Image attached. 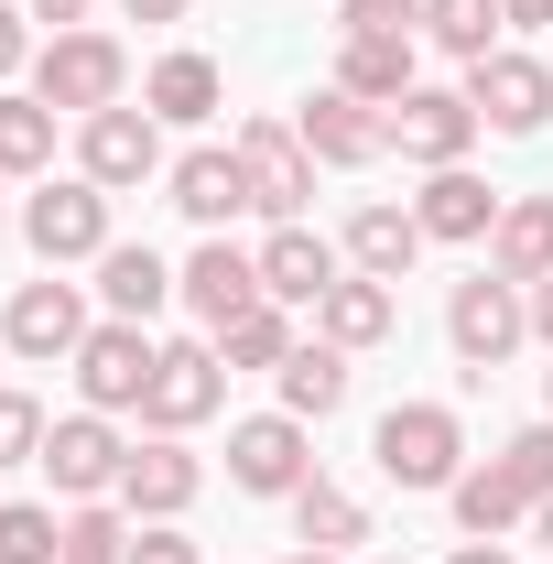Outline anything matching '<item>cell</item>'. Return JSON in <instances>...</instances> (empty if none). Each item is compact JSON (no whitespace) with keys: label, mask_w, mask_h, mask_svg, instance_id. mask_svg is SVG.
<instances>
[{"label":"cell","mask_w":553,"mask_h":564,"mask_svg":"<svg viewBox=\"0 0 553 564\" xmlns=\"http://www.w3.org/2000/svg\"><path fill=\"white\" fill-rule=\"evenodd\" d=\"M33 98L55 109V120H98V109H120L131 98V55H120V33H55L44 55H33Z\"/></svg>","instance_id":"6da1fadb"},{"label":"cell","mask_w":553,"mask_h":564,"mask_svg":"<svg viewBox=\"0 0 553 564\" xmlns=\"http://www.w3.org/2000/svg\"><path fill=\"white\" fill-rule=\"evenodd\" d=\"M369 456H380L391 489H456L467 478V423L445 413V402H391L380 434H369Z\"/></svg>","instance_id":"7a4b0ae2"},{"label":"cell","mask_w":553,"mask_h":564,"mask_svg":"<svg viewBox=\"0 0 553 564\" xmlns=\"http://www.w3.org/2000/svg\"><path fill=\"white\" fill-rule=\"evenodd\" d=\"M445 337H456V358H467V380H488L499 358H521V337H532V293L499 272H467L456 293H445Z\"/></svg>","instance_id":"3957f363"},{"label":"cell","mask_w":553,"mask_h":564,"mask_svg":"<svg viewBox=\"0 0 553 564\" xmlns=\"http://www.w3.org/2000/svg\"><path fill=\"white\" fill-rule=\"evenodd\" d=\"M22 239L44 250V272H66V261H98L109 250V185H87V174H44L33 196H22Z\"/></svg>","instance_id":"277c9868"},{"label":"cell","mask_w":553,"mask_h":564,"mask_svg":"<svg viewBox=\"0 0 553 564\" xmlns=\"http://www.w3.org/2000/svg\"><path fill=\"white\" fill-rule=\"evenodd\" d=\"M76 174L109 185V196H120V185H152V174H174V163H163V120L131 109V98L98 109V120H76Z\"/></svg>","instance_id":"5b68a950"},{"label":"cell","mask_w":553,"mask_h":564,"mask_svg":"<svg viewBox=\"0 0 553 564\" xmlns=\"http://www.w3.org/2000/svg\"><path fill=\"white\" fill-rule=\"evenodd\" d=\"M315 478V434L293 413H250V423H228V489H250V499H293Z\"/></svg>","instance_id":"8992f818"},{"label":"cell","mask_w":553,"mask_h":564,"mask_svg":"<svg viewBox=\"0 0 553 564\" xmlns=\"http://www.w3.org/2000/svg\"><path fill=\"white\" fill-rule=\"evenodd\" d=\"M380 120H391V152H402V163H423V174L467 163V152H478V131H488L478 109H467V87H413V98H391Z\"/></svg>","instance_id":"52a82bcc"},{"label":"cell","mask_w":553,"mask_h":564,"mask_svg":"<svg viewBox=\"0 0 553 564\" xmlns=\"http://www.w3.org/2000/svg\"><path fill=\"white\" fill-rule=\"evenodd\" d=\"M152 369H163V337L109 315V326H87V348H76V391H87V413H141Z\"/></svg>","instance_id":"ba28073f"},{"label":"cell","mask_w":553,"mask_h":564,"mask_svg":"<svg viewBox=\"0 0 553 564\" xmlns=\"http://www.w3.org/2000/svg\"><path fill=\"white\" fill-rule=\"evenodd\" d=\"M228 402V358L207 337H163V369H152V391H141V423L152 434H196V423Z\"/></svg>","instance_id":"9c48e42d"},{"label":"cell","mask_w":553,"mask_h":564,"mask_svg":"<svg viewBox=\"0 0 553 564\" xmlns=\"http://www.w3.org/2000/svg\"><path fill=\"white\" fill-rule=\"evenodd\" d=\"M228 152H239V174H250V207L272 217H304V196H315V152H304V131H293V120H239V141H228Z\"/></svg>","instance_id":"30bf717a"},{"label":"cell","mask_w":553,"mask_h":564,"mask_svg":"<svg viewBox=\"0 0 553 564\" xmlns=\"http://www.w3.org/2000/svg\"><path fill=\"white\" fill-rule=\"evenodd\" d=\"M467 109H478L499 141H532V131L553 120V66L499 44V55H478V66H467Z\"/></svg>","instance_id":"8fae6325"},{"label":"cell","mask_w":553,"mask_h":564,"mask_svg":"<svg viewBox=\"0 0 553 564\" xmlns=\"http://www.w3.org/2000/svg\"><path fill=\"white\" fill-rule=\"evenodd\" d=\"M33 467H44L66 499H120L131 445H120V423H109V413H66L55 434H44V456H33Z\"/></svg>","instance_id":"7c38bea8"},{"label":"cell","mask_w":553,"mask_h":564,"mask_svg":"<svg viewBox=\"0 0 553 564\" xmlns=\"http://www.w3.org/2000/svg\"><path fill=\"white\" fill-rule=\"evenodd\" d=\"M0 348L33 358V369L76 358V348H87V304H76V282H22V293H11V315H0Z\"/></svg>","instance_id":"4fadbf2b"},{"label":"cell","mask_w":553,"mask_h":564,"mask_svg":"<svg viewBox=\"0 0 553 564\" xmlns=\"http://www.w3.org/2000/svg\"><path fill=\"white\" fill-rule=\"evenodd\" d=\"M174 293H185V315H196V326L217 337L228 315H250V304H261V250H239V239L217 228L207 250H196V261L174 272Z\"/></svg>","instance_id":"5bb4252c"},{"label":"cell","mask_w":553,"mask_h":564,"mask_svg":"<svg viewBox=\"0 0 553 564\" xmlns=\"http://www.w3.org/2000/svg\"><path fill=\"white\" fill-rule=\"evenodd\" d=\"M196 489H207V467L185 456V434H152V445H131V467H120V510L131 521H185Z\"/></svg>","instance_id":"9a60e30c"},{"label":"cell","mask_w":553,"mask_h":564,"mask_svg":"<svg viewBox=\"0 0 553 564\" xmlns=\"http://www.w3.org/2000/svg\"><path fill=\"white\" fill-rule=\"evenodd\" d=\"M293 131H304L315 163H337V174H358V163H380V152H391V120H380L369 98H347V87H315Z\"/></svg>","instance_id":"2e32d148"},{"label":"cell","mask_w":553,"mask_h":564,"mask_svg":"<svg viewBox=\"0 0 553 564\" xmlns=\"http://www.w3.org/2000/svg\"><path fill=\"white\" fill-rule=\"evenodd\" d=\"M337 282H347V250L315 239L304 217H282L272 239H261V293H272V304H326Z\"/></svg>","instance_id":"e0dca14e"},{"label":"cell","mask_w":553,"mask_h":564,"mask_svg":"<svg viewBox=\"0 0 553 564\" xmlns=\"http://www.w3.org/2000/svg\"><path fill=\"white\" fill-rule=\"evenodd\" d=\"M337 250H347V272H369V282H402V272L423 261V250H434V239H423V217H413V207L369 196V207L347 217V239H337Z\"/></svg>","instance_id":"ac0fdd59"},{"label":"cell","mask_w":553,"mask_h":564,"mask_svg":"<svg viewBox=\"0 0 553 564\" xmlns=\"http://www.w3.org/2000/svg\"><path fill=\"white\" fill-rule=\"evenodd\" d=\"M98 304H109L120 326H152V315L174 304V272H163V250H152V239H109V250H98Z\"/></svg>","instance_id":"d6986e66"},{"label":"cell","mask_w":553,"mask_h":564,"mask_svg":"<svg viewBox=\"0 0 553 564\" xmlns=\"http://www.w3.org/2000/svg\"><path fill=\"white\" fill-rule=\"evenodd\" d=\"M499 185L488 174H467V163H445V174H423V196H413V217H423V239H488L499 228Z\"/></svg>","instance_id":"ffe728a7"},{"label":"cell","mask_w":553,"mask_h":564,"mask_svg":"<svg viewBox=\"0 0 553 564\" xmlns=\"http://www.w3.org/2000/svg\"><path fill=\"white\" fill-rule=\"evenodd\" d=\"M488 272L499 282H553V196H510L499 207V228H488Z\"/></svg>","instance_id":"44dd1931"},{"label":"cell","mask_w":553,"mask_h":564,"mask_svg":"<svg viewBox=\"0 0 553 564\" xmlns=\"http://www.w3.org/2000/svg\"><path fill=\"white\" fill-rule=\"evenodd\" d=\"M337 87L347 98H369V109H391V98H413V33H347L337 44Z\"/></svg>","instance_id":"7402d4cb"},{"label":"cell","mask_w":553,"mask_h":564,"mask_svg":"<svg viewBox=\"0 0 553 564\" xmlns=\"http://www.w3.org/2000/svg\"><path fill=\"white\" fill-rule=\"evenodd\" d=\"M217 98H228V76H217V55H196V44H174L163 66L141 76V109H152V120H185V131L217 120Z\"/></svg>","instance_id":"603a6c76"},{"label":"cell","mask_w":553,"mask_h":564,"mask_svg":"<svg viewBox=\"0 0 553 564\" xmlns=\"http://www.w3.org/2000/svg\"><path fill=\"white\" fill-rule=\"evenodd\" d=\"M163 196H174V207L196 217V228H228V217L250 207V174H239V152H185V163H174V174H163Z\"/></svg>","instance_id":"cb8c5ba5"},{"label":"cell","mask_w":553,"mask_h":564,"mask_svg":"<svg viewBox=\"0 0 553 564\" xmlns=\"http://www.w3.org/2000/svg\"><path fill=\"white\" fill-rule=\"evenodd\" d=\"M391 326H402V304H391V282H369V272H347L337 293H326V304H315V337H326V348H380V337H391Z\"/></svg>","instance_id":"d4e9b609"},{"label":"cell","mask_w":553,"mask_h":564,"mask_svg":"<svg viewBox=\"0 0 553 564\" xmlns=\"http://www.w3.org/2000/svg\"><path fill=\"white\" fill-rule=\"evenodd\" d=\"M272 380H282V413H293V423H326V413L347 402V348H326V337H315V348L282 358Z\"/></svg>","instance_id":"484cf974"},{"label":"cell","mask_w":553,"mask_h":564,"mask_svg":"<svg viewBox=\"0 0 553 564\" xmlns=\"http://www.w3.org/2000/svg\"><path fill=\"white\" fill-rule=\"evenodd\" d=\"M445 499H456V532H467V543H499L510 521H532V499L510 489V467H499V456H488V467H467Z\"/></svg>","instance_id":"4316f807"},{"label":"cell","mask_w":553,"mask_h":564,"mask_svg":"<svg viewBox=\"0 0 553 564\" xmlns=\"http://www.w3.org/2000/svg\"><path fill=\"white\" fill-rule=\"evenodd\" d=\"M11 174H55V109L33 87H0V185Z\"/></svg>","instance_id":"83f0119b"},{"label":"cell","mask_w":553,"mask_h":564,"mask_svg":"<svg viewBox=\"0 0 553 564\" xmlns=\"http://www.w3.org/2000/svg\"><path fill=\"white\" fill-rule=\"evenodd\" d=\"M207 348L228 358V369H282V358H293V304H272V293H261L250 315H228V326H217Z\"/></svg>","instance_id":"f1b7e54d"},{"label":"cell","mask_w":553,"mask_h":564,"mask_svg":"<svg viewBox=\"0 0 553 564\" xmlns=\"http://www.w3.org/2000/svg\"><path fill=\"white\" fill-rule=\"evenodd\" d=\"M293 532H304L315 554H347V543H369V510H358L337 478H304V489H293Z\"/></svg>","instance_id":"f546056e"},{"label":"cell","mask_w":553,"mask_h":564,"mask_svg":"<svg viewBox=\"0 0 553 564\" xmlns=\"http://www.w3.org/2000/svg\"><path fill=\"white\" fill-rule=\"evenodd\" d=\"M499 22H510L499 0H423V33H434V44H445L456 66H478V55H499Z\"/></svg>","instance_id":"4dcf8cb0"},{"label":"cell","mask_w":553,"mask_h":564,"mask_svg":"<svg viewBox=\"0 0 553 564\" xmlns=\"http://www.w3.org/2000/svg\"><path fill=\"white\" fill-rule=\"evenodd\" d=\"M66 564H131V510L120 499H76L66 510Z\"/></svg>","instance_id":"1f68e13d"},{"label":"cell","mask_w":553,"mask_h":564,"mask_svg":"<svg viewBox=\"0 0 553 564\" xmlns=\"http://www.w3.org/2000/svg\"><path fill=\"white\" fill-rule=\"evenodd\" d=\"M0 564H66V521L44 499H0Z\"/></svg>","instance_id":"d6a6232c"},{"label":"cell","mask_w":553,"mask_h":564,"mask_svg":"<svg viewBox=\"0 0 553 564\" xmlns=\"http://www.w3.org/2000/svg\"><path fill=\"white\" fill-rule=\"evenodd\" d=\"M499 467H510V489L543 510V499H553V413H543V423H521V434L499 445Z\"/></svg>","instance_id":"836d02e7"},{"label":"cell","mask_w":553,"mask_h":564,"mask_svg":"<svg viewBox=\"0 0 553 564\" xmlns=\"http://www.w3.org/2000/svg\"><path fill=\"white\" fill-rule=\"evenodd\" d=\"M44 434H55V423H44V402L0 380V467H33V456H44Z\"/></svg>","instance_id":"e575fe53"},{"label":"cell","mask_w":553,"mask_h":564,"mask_svg":"<svg viewBox=\"0 0 553 564\" xmlns=\"http://www.w3.org/2000/svg\"><path fill=\"white\" fill-rule=\"evenodd\" d=\"M337 33H423V0H337Z\"/></svg>","instance_id":"d590c367"},{"label":"cell","mask_w":553,"mask_h":564,"mask_svg":"<svg viewBox=\"0 0 553 564\" xmlns=\"http://www.w3.org/2000/svg\"><path fill=\"white\" fill-rule=\"evenodd\" d=\"M131 564H207V554H196L174 521H141V532H131Z\"/></svg>","instance_id":"8d00e7d4"},{"label":"cell","mask_w":553,"mask_h":564,"mask_svg":"<svg viewBox=\"0 0 553 564\" xmlns=\"http://www.w3.org/2000/svg\"><path fill=\"white\" fill-rule=\"evenodd\" d=\"M22 66H33V33H22V11L0 0V76H22Z\"/></svg>","instance_id":"74e56055"},{"label":"cell","mask_w":553,"mask_h":564,"mask_svg":"<svg viewBox=\"0 0 553 564\" xmlns=\"http://www.w3.org/2000/svg\"><path fill=\"white\" fill-rule=\"evenodd\" d=\"M87 11H98V0H33V22H55V33H76Z\"/></svg>","instance_id":"f35d334b"},{"label":"cell","mask_w":553,"mask_h":564,"mask_svg":"<svg viewBox=\"0 0 553 564\" xmlns=\"http://www.w3.org/2000/svg\"><path fill=\"white\" fill-rule=\"evenodd\" d=\"M499 11H510V33H543L553 22V0H499Z\"/></svg>","instance_id":"ab89813d"},{"label":"cell","mask_w":553,"mask_h":564,"mask_svg":"<svg viewBox=\"0 0 553 564\" xmlns=\"http://www.w3.org/2000/svg\"><path fill=\"white\" fill-rule=\"evenodd\" d=\"M131 22H185V0H120Z\"/></svg>","instance_id":"60d3db41"},{"label":"cell","mask_w":553,"mask_h":564,"mask_svg":"<svg viewBox=\"0 0 553 564\" xmlns=\"http://www.w3.org/2000/svg\"><path fill=\"white\" fill-rule=\"evenodd\" d=\"M532 337L553 348V282H532Z\"/></svg>","instance_id":"b9f144b4"},{"label":"cell","mask_w":553,"mask_h":564,"mask_svg":"<svg viewBox=\"0 0 553 564\" xmlns=\"http://www.w3.org/2000/svg\"><path fill=\"white\" fill-rule=\"evenodd\" d=\"M456 564H510V554H499V543H456Z\"/></svg>","instance_id":"7bdbcfd3"},{"label":"cell","mask_w":553,"mask_h":564,"mask_svg":"<svg viewBox=\"0 0 553 564\" xmlns=\"http://www.w3.org/2000/svg\"><path fill=\"white\" fill-rule=\"evenodd\" d=\"M532 532H543V543H553V499H543V510H532Z\"/></svg>","instance_id":"ee69618b"},{"label":"cell","mask_w":553,"mask_h":564,"mask_svg":"<svg viewBox=\"0 0 553 564\" xmlns=\"http://www.w3.org/2000/svg\"><path fill=\"white\" fill-rule=\"evenodd\" d=\"M293 564H337V554H315V543H304V554H293Z\"/></svg>","instance_id":"f6af8a7d"},{"label":"cell","mask_w":553,"mask_h":564,"mask_svg":"<svg viewBox=\"0 0 553 564\" xmlns=\"http://www.w3.org/2000/svg\"><path fill=\"white\" fill-rule=\"evenodd\" d=\"M380 564H402V554H380Z\"/></svg>","instance_id":"bcb514c9"},{"label":"cell","mask_w":553,"mask_h":564,"mask_svg":"<svg viewBox=\"0 0 553 564\" xmlns=\"http://www.w3.org/2000/svg\"><path fill=\"white\" fill-rule=\"evenodd\" d=\"M543 402H553V380H543Z\"/></svg>","instance_id":"7dc6e473"},{"label":"cell","mask_w":553,"mask_h":564,"mask_svg":"<svg viewBox=\"0 0 553 564\" xmlns=\"http://www.w3.org/2000/svg\"><path fill=\"white\" fill-rule=\"evenodd\" d=\"M0 228H11V217H0Z\"/></svg>","instance_id":"c3c4849f"}]
</instances>
